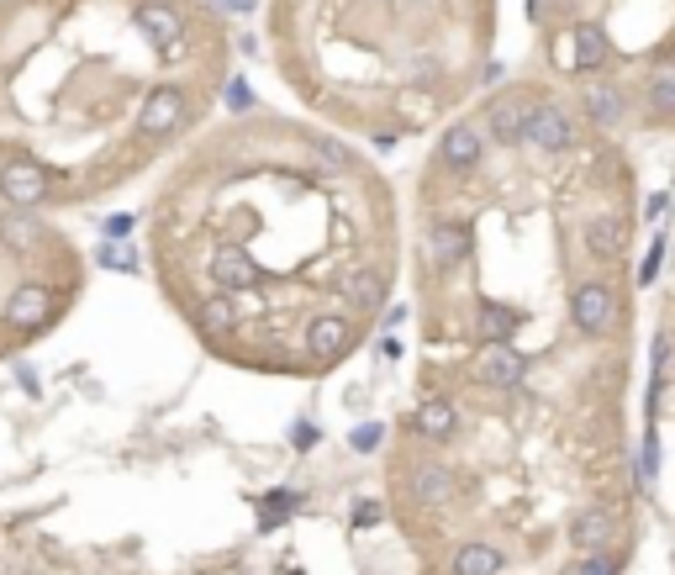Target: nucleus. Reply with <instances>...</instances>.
I'll return each instance as SVG.
<instances>
[{"mask_svg": "<svg viewBox=\"0 0 675 575\" xmlns=\"http://www.w3.org/2000/svg\"><path fill=\"white\" fill-rule=\"evenodd\" d=\"M381 444V427H353V449H375Z\"/></svg>", "mask_w": 675, "mask_h": 575, "instance_id": "26", "label": "nucleus"}, {"mask_svg": "<svg viewBox=\"0 0 675 575\" xmlns=\"http://www.w3.org/2000/svg\"><path fill=\"white\" fill-rule=\"evenodd\" d=\"M581 238H586V248L596 254V259H617L622 243H628V222L613 216V212H602V216H591L586 227H581Z\"/></svg>", "mask_w": 675, "mask_h": 575, "instance_id": "11", "label": "nucleus"}, {"mask_svg": "<svg viewBox=\"0 0 675 575\" xmlns=\"http://www.w3.org/2000/svg\"><path fill=\"white\" fill-rule=\"evenodd\" d=\"M48 196H54V175H48L37 159H11V164H0V201H5V207L37 212Z\"/></svg>", "mask_w": 675, "mask_h": 575, "instance_id": "1", "label": "nucleus"}, {"mask_svg": "<svg viewBox=\"0 0 675 575\" xmlns=\"http://www.w3.org/2000/svg\"><path fill=\"white\" fill-rule=\"evenodd\" d=\"M179 121H185V91L179 85H153L138 106V132L143 138H170Z\"/></svg>", "mask_w": 675, "mask_h": 575, "instance_id": "3", "label": "nucleus"}, {"mask_svg": "<svg viewBox=\"0 0 675 575\" xmlns=\"http://www.w3.org/2000/svg\"><path fill=\"white\" fill-rule=\"evenodd\" d=\"M528 121H533V106L517 101V95H497L486 106V127L497 143H528Z\"/></svg>", "mask_w": 675, "mask_h": 575, "instance_id": "6", "label": "nucleus"}, {"mask_svg": "<svg viewBox=\"0 0 675 575\" xmlns=\"http://www.w3.org/2000/svg\"><path fill=\"white\" fill-rule=\"evenodd\" d=\"M570 317H575V328L581 333H607L617 317V302L607 285H581L575 296H570Z\"/></svg>", "mask_w": 675, "mask_h": 575, "instance_id": "7", "label": "nucleus"}, {"mask_svg": "<svg viewBox=\"0 0 675 575\" xmlns=\"http://www.w3.org/2000/svg\"><path fill=\"white\" fill-rule=\"evenodd\" d=\"M344 296H349L359 312H375L385 302V274L381 270H349L344 274Z\"/></svg>", "mask_w": 675, "mask_h": 575, "instance_id": "16", "label": "nucleus"}, {"mask_svg": "<svg viewBox=\"0 0 675 575\" xmlns=\"http://www.w3.org/2000/svg\"><path fill=\"white\" fill-rule=\"evenodd\" d=\"M570 539L581 549H602L607 539H613V517L607 513H581L575 523H570Z\"/></svg>", "mask_w": 675, "mask_h": 575, "instance_id": "19", "label": "nucleus"}, {"mask_svg": "<svg viewBox=\"0 0 675 575\" xmlns=\"http://www.w3.org/2000/svg\"><path fill=\"white\" fill-rule=\"evenodd\" d=\"M512 322H517V317H512L507 306H486V312H480V338H486V343H507Z\"/></svg>", "mask_w": 675, "mask_h": 575, "instance_id": "21", "label": "nucleus"}, {"mask_svg": "<svg viewBox=\"0 0 675 575\" xmlns=\"http://www.w3.org/2000/svg\"><path fill=\"white\" fill-rule=\"evenodd\" d=\"M132 22H138V32H143L159 54H175L179 37H185V16H179L175 5H164V0H143L132 11Z\"/></svg>", "mask_w": 675, "mask_h": 575, "instance_id": "4", "label": "nucleus"}, {"mask_svg": "<svg viewBox=\"0 0 675 575\" xmlns=\"http://www.w3.org/2000/svg\"><path fill=\"white\" fill-rule=\"evenodd\" d=\"M0 317H5V328H16V333H37V328H48V322L59 317V296H54L48 285L27 280V285H16V291L5 296Z\"/></svg>", "mask_w": 675, "mask_h": 575, "instance_id": "2", "label": "nucleus"}, {"mask_svg": "<svg viewBox=\"0 0 675 575\" xmlns=\"http://www.w3.org/2000/svg\"><path fill=\"white\" fill-rule=\"evenodd\" d=\"M106 233H112V238H127V233H132V216H112Z\"/></svg>", "mask_w": 675, "mask_h": 575, "instance_id": "28", "label": "nucleus"}, {"mask_svg": "<svg viewBox=\"0 0 675 575\" xmlns=\"http://www.w3.org/2000/svg\"><path fill=\"white\" fill-rule=\"evenodd\" d=\"M465 248H470V233H465L459 222H433V227H428V259H433V265H454Z\"/></svg>", "mask_w": 675, "mask_h": 575, "instance_id": "13", "label": "nucleus"}, {"mask_svg": "<svg viewBox=\"0 0 675 575\" xmlns=\"http://www.w3.org/2000/svg\"><path fill=\"white\" fill-rule=\"evenodd\" d=\"M675 106V63H660L654 74V112H671Z\"/></svg>", "mask_w": 675, "mask_h": 575, "instance_id": "23", "label": "nucleus"}, {"mask_svg": "<svg viewBox=\"0 0 675 575\" xmlns=\"http://www.w3.org/2000/svg\"><path fill=\"white\" fill-rule=\"evenodd\" d=\"M575 48H581V54H575V63H581V69H596V63H607V37H602V32L581 27V32H575Z\"/></svg>", "mask_w": 675, "mask_h": 575, "instance_id": "20", "label": "nucleus"}, {"mask_svg": "<svg viewBox=\"0 0 675 575\" xmlns=\"http://www.w3.org/2000/svg\"><path fill=\"white\" fill-rule=\"evenodd\" d=\"M0 243L11 254H37L43 248V222L27 212V207H5L0 212Z\"/></svg>", "mask_w": 675, "mask_h": 575, "instance_id": "10", "label": "nucleus"}, {"mask_svg": "<svg viewBox=\"0 0 675 575\" xmlns=\"http://www.w3.org/2000/svg\"><path fill=\"white\" fill-rule=\"evenodd\" d=\"M507 565V554L497 544H465L454 554V575H497Z\"/></svg>", "mask_w": 675, "mask_h": 575, "instance_id": "17", "label": "nucleus"}, {"mask_svg": "<svg viewBox=\"0 0 675 575\" xmlns=\"http://www.w3.org/2000/svg\"><path fill=\"white\" fill-rule=\"evenodd\" d=\"M306 343H312V354L333 360V354H344V349L353 343V328L344 322V317H317V322H312V333H306Z\"/></svg>", "mask_w": 675, "mask_h": 575, "instance_id": "14", "label": "nucleus"}, {"mask_svg": "<svg viewBox=\"0 0 675 575\" xmlns=\"http://www.w3.org/2000/svg\"><path fill=\"white\" fill-rule=\"evenodd\" d=\"M411 496H417L422 507H443V502L454 496V476H449L443 465H422V470L411 476Z\"/></svg>", "mask_w": 675, "mask_h": 575, "instance_id": "15", "label": "nucleus"}, {"mask_svg": "<svg viewBox=\"0 0 675 575\" xmlns=\"http://www.w3.org/2000/svg\"><path fill=\"white\" fill-rule=\"evenodd\" d=\"M233 322H237V312H233V302H228V296L206 302V328H211V333H228Z\"/></svg>", "mask_w": 675, "mask_h": 575, "instance_id": "24", "label": "nucleus"}, {"mask_svg": "<svg viewBox=\"0 0 675 575\" xmlns=\"http://www.w3.org/2000/svg\"><path fill=\"white\" fill-rule=\"evenodd\" d=\"M228 106H237V112L248 106V85H243V80H233V85H228Z\"/></svg>", "mask_w": 675, "mask_h": 575, "instance_id": "27", "label": "nucleus"}, {"mask_svg": "<svg viewBox=\"0 0 675 575\" xmlns=\"http://www.w3.org/2000/svg\"><path fill=\"white\" fill-rule=\"evenodd\" d=\"M480 149H486V143H480V132H475L470 121H459V127H449V132H443L439 159L449 164V169H475V164H480Z\"/></svg>", "mask_w": 675, "mask_h": 575, "instance_id": "12", "label": "nucleus"}, {"mask_svg": "<svg viewBox=\"0 0 675 575\" xmlns=\"http://www.w3.org/2000/svg\"><path fill=\"white\" fill-rule=\"evenodd\" d=\"M211 280H217L222 291H248V285H259V265H254L248 248L222 243V248L211 254Z\"/></svg>", "mask_w": 675, "mask_h": 575, "instance_id": "8", "label": "nucleus"}, {"mask_svg": "<svg viewBox=\"0 0 675 575\" xmlns=\"http://www.w3.org/2000/svg\"><path fill=\"white\" fill-rule=\"evenodd\" d=\"M217 11H233V16H243V11H254V0H217Z\"/></svg>", "mask_w": 675, "mask_h": 575, "instance_id": "29", "label": "nucleus"}, {"mask_svg": "<svg viewBox=\"0 0 675 575\" xmlns=\"http://www.w3.org/2000/svg\"><path fill=\"white\" fill-rule=\"evenodd\" d=\"M586 112H591V121L613 127V121L622 117V95H617V91H591L586 95Z\"/></svg>", "mask_w": 675, "mask_h": 575, "instance_id": "22", "label": "nucleus"}, {"mask_svg": "<svg viewBox=\"0 0 675 575\" xmlns=\"http://www.w3.org/2000/svg\"><path fill=\"white\" fill-rule=\"evenodd\" d=\"M523 375H528V360H523L512 343H486L480 360H475V380H486V386H497V391L523 386Z\"/></svg>", "mask_w": 675, "mask_h": 575, "instance_id": "5", "label": "nucleus"}, {"mask_svg": "<svg viewBox=\"0 0 675 575\" xmlns=\"http://www.w3.org/2000/svg\"><path fill=\"white\" fill-rule=\"evenodd\" d=\"M528 143L544 153H565L570 143H575V127H570V117L559 112L555 101H544V106H533V121H528Z\"/></svg>", "mask_w": 675, "mask_h": 575, "instance_id": "9", "label": "nucleus"}, {"mask_svg": "<svg viewBox=\"0 0 675 575\" xmlns=\"http://www.w3.org/2000/svg\"><path fill=\"white\" fill-rule=\"evenodd\" d=\"M454 423H459V418H454V407H449L443 396H433V401L417 407V433H428V438H449Z\"/></svg>", "mask_w": 675, "mask_h": 575, "instance_id": "18", "label": "nucleus"}, {"mask_svg": "<svg viewBox=\"0 0 675 575\" xmlns=\"http://www.w3.org/2000/svg\"><path fill=\"white\" fill-rule=\"evenodd\" d=\"M575 575H617V560L607 549H586V560L575 565Z\"/></svg>", "mask_w": 675, "mask_h": 575, "instance_id": "25", "label": "nucleus"}]
</instances>
